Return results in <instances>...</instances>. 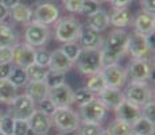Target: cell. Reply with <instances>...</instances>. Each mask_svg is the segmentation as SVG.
Listing matches in <instances>:
<instances>
[{"instance_id":"48","label":"cell","mask_w":155,"mask_h":135,"mask_svg":"<svg viewBox=\"0 0 155 135\" xmlns=\"http://www.w3.org/2000/svg\"><path fill=\"white\" fill-rule=\"evenodd\" d=\"M0 3H2L3 5H5L8 10H11V8H14L15 5L19 4L20 0H0Z\"/></svg>"},{"instance_id":"14","label":"cell","mask_w":155,"mask_h":135,"mask_svg":"<svg viewBox=\"0 0 155 135\" xmlns=\"http://www.w3.org/2000/svg\"><path fill=\"white\" fill-rule=\"evenodd\" d=\"M73 89L68 85L66 83L61 84V85L51 88L49 91V96L47 97L54 103L57 108L62 107H70L73 104Z\"/></svg>"},{"instance_id":"46","label":"cell","mask_w":155,"mask_h":135,"mask_svg":"<svg viewBox=\"0 0 155 135\" xmlns=\"http://www.w3.org/2000/svg\"><path fill=\"white\" fill-rule=\"evenodd\" d=\"M11 68H12V64H0V80L7 79Z\"/></svg>"},{"instance_id":"54","label":"cell","mask_w":155,"mask_h":135,"mask_svg":"<svg viewBox=\"0 0 155 135\" xmlns=\"http://www.w3.org/2000/svg\"><path fill=\"white\" fill-rule=\"evenodd\" d=\"M131 135H136V134H134V133H131Z\"/></svg>"},{"instance_id":"52","label":"cell","mask_w":155,"mask_h":135,"mask_svg":"<svg viewBox=\"0 0 155 135\" xmlns=\"http://www.w3.org/2000/svg\"><path fill=\"white\" fill-rule=\"evenodd\" d=\"M97 2H107V0H97Z\"/></svg>"},{"instance_id":"21","label":"cell","mask_w":155,"mask_h":135,"mask_svg":"<svg viewBox=\"0 0 155 135\" xmlns=\"http://www.w3.org/2000/svg\"><path fill=\"white\" fill-rule=\"evenodd\" d=\"M134 16L128 7L124 8H113L112 14L109 15V25L116 29H124L132 23Z\"/></svg>"},{"instance_id":"24","label":"cell","mask_w":155,"mask_h":135,"mask_svg":"<svg viewBox=\"0 0 155 135\" xmlns=\"http://www.w3.org/2000/svg\"><path fill=\"white\" fill-rule=\"evenodd\" d=\"M11 18L18 23H23V25H28L30 22H32V10L26 4L19 3L18 5H15L14 8L10 10Z\"/></svg>"},{"instance_id":"23","label":"cell","mask_w":155,"mask_h":135,"mask_svg":"<svg viewBox=\"0 0 155 135\" xmlns=\"http://www.w3.org/2000/svg\"><path fill=\"white\" fill-rule=\"evenodd\" d=\"M88 26L91 29L96 30L97 32H101L109 26V15L105 10H99L96 11L94 14L89 15L88 16Z\"/></svg>"},{"instance_id":"25","label":"cell","mask_w":155,"mask_h":135,"mask_svg":"<svg viewBox=\"0 0 155 135\" xmlns=\"http://www.w3.org/2000/svg\"><path fill=\"white\" fill-rule=\"evenodd\" d=\"M18 96V88L8 79L0 80V103L11 104Z\"/></svg>"},{"instance_id":"4","label":"cell","mask_w":155,"mask_h":135,"mask_svg":"<svg viewBox=\"0 0 155 135\" xmlns=\"http://www.w3.org/2000/svg\"><path fill=\"white\" fill-rule=\"evenodd\" d=\"M82 26L74 18H64L58 19L55 25V39L66 43V42H76L78 41L81 34Z\"/></svg>"},{"instance_id":"17","label":"cell","mask_w":155,"mask_h":135,"mask_svg":"<svg viewBox=\"0 0 155 135\" xmlns=\"http://www.w3.org/2000/svg\"><path fill=\"white\" fill-rule=\"evenodd\" d=\"M78 41L81 49H101L104 45L103 37L100 35V32L91 29L89 26L82 27Z\"/></svg>"},{"instance_id":"40","label":"cell","mask_w":155,"mask_h":135,"mask_svg":"<svg viewBox=\"0 0 155 135\" xmlns=\"http://www.w3.org/2000/svg\"><path fill=\"white\" fill-rule=\"evenodd\" d=\"M142 116L146 119H148L150 122H155V103L154 100H150L148 103H146L142 108Z\"/></svg>"},{"instance_id":"45","label":"cell","mask_w":155,"mask_h":135,"mask_svg":"<svg viewBox=\"0 0 155 135\" xmlns=\"http://www.w3.org/2000/svg\"><path fill=\"white\" fill-rule=\"evenodd\" d=\"M112 4L113 8H124V7H128L134 0H107Z\"/></svg>"},{"instance_id":"51","label":"cell","mask_w":155,"mask_h":135,"mask_svg":"<svg viewBox=\"0 0 155 135\" xmlns=\"http://www.w3.org/2000/svg\"><path fill=\"white\" fill-rule=\"evenodd\" d=\"M34 135H47V134H34Z\"/></svg>"},{"instance_id":"13","label":"cell","mask_w":155,"mask_h":135,"mask_svg":"<svg viewBox=\"0 0 155 135\" xmlns=\"http://www.w3.org/2000/svg\"><path fill=\"white\" fill-rule=\"evenodd\" d=\"M35 47L30 46L28 43H16L12 47V64L19 68H28L34 64Z\"/></svg>"},{"instance_id":"49","label":"cell","mask_w":155,"mask_h":135,"mask_svg":"<svg viewBox=\"0 0 155 135\" xmlns=\"http://www.w3.org/2000/svg\"><path fill=\"white\" fill-rule=\"evenodd\" d=\"M101 135H109V133H108L107 130H104V131H103V134H101Z\"/></svg>"},{"instance_id":"26","label":"cell","mask_w":155,"mask_h":135,"mask_svg":"<svg viewBox=\"0 0 155 135\" xmlns=\"http://www.w3.org/2000/svg\"><path fill=\"white\" fill-rule=\"evenodd\" d=\"M18 43L15 30L7 23H0V47H14Z\"/></svg>"},{"instance_id":"19","label":"cell","mask_w":155,"mask_h":135,"mask_svg":"<svg viewBox=\"0 0 155 135\" xmlns=\"http://www.w3.org/2000/svg\"><path fill=\"white\" fill-rule=\"evenodd\" d=\"M73 65L74 64L61 52V49H57L50 53V62H49V66H47L49 70L66 74V72H69Z\"/></svg>"},{"instance_id":"10","label":"cell","mask_w":155,"mask_h":135,"mask_svg":"<svg viewBox=\"0 0 155 135\" xmlns=\"http://www.w3.org/2000/svg\"><path fill=\"white\" fill-rule=\"evenodd\" d=\"M32 19H34V22L45 26L53 25L59 19V10L54 3L42 2L32 11Z\"/></svg>"},{"instance_id":"55","label":"cell","mask_w":155,"mask_h":135,"mask_svg":"<svg viewBox=\"0 0 155 135\" xmlns=\"http://www.w3.org/2000/svg\"><path fill=\"white\" fill-rule=\"evenodd\" d=\"M57 135H64V134H57Z\"/></svg>"},{"instance_id":"15","label":"cell","mask_w":155,"mask_h":135,"mask_svg":"<svg viewBox=\"0 0 155 135\" xmlns=\"http://www.w3.org/2000/svg\"><path fill=\"white\" fill-rule=\"evenodd\" d=\"M115 112H116V119H119L121 122H126L128 124H132L136 119H139L142 116L140 107L130 103L126 99L120 103V106L116 108Z\"/></svg>"},{"instance_id":"3","label":"cell","mask_w":155,"mask_h":135,"mask_svg":"<svg viewBox=\"0 0 155 135\" xmlns=\"http://www.w3.org/2000/svg\"><path fill=\"white\" fill-rule=\"evenodd\" d=\"M74 64H77V69L86 76L99 73L103 69L101 49H82Z\"/></svg>"},{"instance_id":"53","label":"cell","mask_w":155,"mask_h":135,"mask_svg":"<svg viewBox=\"0 0 155 135\" xmlns=\"http://www.w3.org/2000/svg\"><path fill=\"white\" fill-rule=\"evenodd\" d=\"M0 135H5V134H4V133H2V131H0Z\"/></svg>"},{"instance_id":"18","label":"cell","mask_w":155,"mask_h":135,"mask_svg":"<svg viewBox=\"0 0 155 135\" xmlns=\"http://www.w3.org/2000/svg\"><path fill=\"white\" fill-rule=\"evenodd\" d=\"M99 100L104 104L107 110H116L120 103L124 100V93L120 88H111L107 86L103 92L99 93Z\"/></svg>"},{"instance_id":"7","label":"cell","mask_w":155,"mask_h":135,"mask_svg":"<svg viewBox=\"0 0 155 135\" xmlns=\"http://www.w3.org/2000/svg\"><path fill=\"white\" fill-rule=\"evenodd\" d=\"M127 52L134 59H150L151 49L148 46L147 37L132 31L127 37Z\"/></svg>"},{"instance_id":"44","label":"cell","mask_w":155,"mask_h":135,"mask_svg":"<svg viewBox=\"0 0 155 135\" xmlns=\"http://www.w3.org/2000/svg\"><path fill=\"white\" fill-rule=\"evenodd\" d=\"M140 5L144 12L153 14L155 12V0H140Z\"/></svg>"},{"instance_id":"38","label":"cell","mask_w":155,"mask_h":135,"mask_svg":"<svg viewBox=\"0 0 155 135\" xmlns=\"http://www.w3.org/2000/svg\"><path fill=\"white\" fill-rule=\"evenodd\" d=\"M38 110H39L41 112H43L45 115L51 116L53 113H54V111L57 110V107L54 106V103H53L49 97H46V99H43L42 101L38 103Z\"/></svg>"},{"instance_id":"16","label":"cell","mask_w":155,"mask_h":135,"mask_svg":"<svg viewBox=\"0 0 155 135\" xmlns=\"http://www.w3.org/2000/svg\"><path fill=\"white\" fill-rule=\"evenodd\" d=\"M28 127L32 134H47L51 128V118L45 115L39 110H35L28 119Z\"/></svg>"},{"instance_id":"43","label":"cell","mask_w":155,"mask_h":135,"mask_svg":"<svg viewBox=\"0 0 155 135\" xmlns=\"http://www.w3.org/2000/svg\"><path fill=\"white\" fill-rule=\"evenodd\" d=\"M0 64H12V47H0Z\"/></svg>"},{"instance_id":"31","label":"cell","mask_w":155,"mask_h":135,"mask_svg":"<svg viewBox=\"0 0 155 135\" xmlns=\"http://www.w3.org/2000/svg\"><path fill=\"white\" fill-rule=\"evenodd\" d=\"M81 50H82L81 46H80V43H77V41L76 42H66V43H64V46L61 47V52L64 53L73 64L77 61Z\"/></svg>"},{"instance_id":"22","label":"cell","mask_w":155,"mask_h":135,"mask_svg":"<svg viewBox=\"0 0 155 135\" xmlns=\"http://www.w3.org/2000/svg\"><path fill=\"white\" fill-rule=\"evenodd\" d=\"M49 86L45 81H28L26 84V93H27L35 103H39L49 96Z\"/></svg>"},{"instance_id":"36","label":"cell","mask_w":155,"mask_h":135,"mask_svg":"<svg viewBox=\"0 0 155 135\" xmlns=\"http://www.w3.org/2000/svg\"><path fill=\"white\" fill-rule=\"evenodd\" d=\"M50 62V52H47L46 49H35V58L34 64L39 65V66L47 68Z\"/></svg>"},{"instance_id":"27","label":"cell","mask_w":155,"mask_h":135,"mask_svg":"<svg viewBox=\"0 0 155 135\" xmlns=\"http://www.w3.org/2000/svg\"><path fill=\"white\" fill-rule=\"evenodd\" d=\"M131 128H132V133L136 135H154V123L150 122L148 119L140 116L139 119H136L135 122L131 124Z\"/></svg>"},{"instance_id":"29","label":"cell","mask_w":155,"mask_h":135,"mask_svg":"<svg viewBox=\"0 0 155 135\" xmlns=\"http://www.w3.org/2000/svg\"><path fill=\"white\" fill-rule=\"evenodd\" d=\"M85 88L89 89L91 92H93L94 95H99L100 92H103L104 89L107 88V83H105V80H104L101 72L89 76L88 81H86V86H85Z\"/></svg>"},{"instance_id":"35","label":"cell","mask_w":155,"mask_h":135,"mask_svg":"<svg viewBox=\"0 0 155 135\" xmlns=\"http://www.w3.org/2000/svg\"><path fill=\"white\" fill-rule=\"evenodd\" d=\"M65 76L66 74L65 73H58V72H51L47 69V74L46 77H45V83H46V85L49 86V89L51 88H55V86L61 85V84L65 83Z\"/></svg>"},{"instance_id":"30","label":"cell","mask_w":155,"mask_h":135,"mask_svg":"<svg viewBox=\"0 0 155 135\" xmlns=\"http://www.w3.org/2000/svg\"><path fill=\"white\" fill-rule=\"evenodd\" d=\"M107 131L109 133V135H131L132 128H131V124H128V123L121 122L119 119H115L108 126Z\"/></svg>"},{"instance_id":"11","label":"cell","mask_w":155,"mask_h":135,"mask_svg":"<svg viewBox=\"0 0 155 135\" xmlns=\"http://www.w3.org/2000/svg\"><path fill=\"white\" fill-rule=\"evenodd\" d=\"M153 74L150 59H132L127 70L131 83H147Z\"/></svg>"},{"instance_id":"5","label":"cell","mask_w":155,"mask_h":135,"mask_svg":"<svg viewBox=\"0 0 155 135\" xmlns=\"http://www.w3.org/2000/svg\"><path fill=\"white\" fill-rule=\"evenodd\" d=\"M124 99L138 107H143L153 99V91L147 83H130L123 91Z\"/></svg>"},{"instance_id":"47","label":"cell","mask_w":155,"mask_h":135,"mask_svg":"<svg viewBox=\"0 0 155 135\" xmlns=\"http://www.w3.org/2000/svg\"><path fill=\"white\" fill-rule=\"evenodd\" d=\"M8 16H10V10L0 3V23H4Z\"/></svg>"},{"instance_id":"2","label":"cell","mask_w":155,"mask_h":135,"mask_svg":"<svg viewBox=\"0 0 155 135\" xmlns=\"http://www.w3.org/2000/svg\"><path fill=\"white\" fill-rule=\"evenodd\" d=\"M51 123L61 133L69 134L78 130L81 120H80L78 113L70 107H62L54 111V113L51 115Z\"/></svg>"},{"instance_id":"42","label":"cell","mask_w":155,"mask_h":135,"mask_svg":"<svg viewBox=\"0 0 155 135\" xmlns=\"http://www.w3.org/2000/svg\"><path fill=\"white\" fill-rule=\"evenodd\" d=\"M99 2L97 0H84L82 3V8H81V14L84 15H92L99 10Z\"/></svg>"},{"instance_id":"37","label":"cell","mask_w":155,"mask_h":135,"mask_svg":"<svg viewBox=\"0 0 155 135\" xmlns=\"http://www.w3.org/2000/svg\"><path fill=\"white\" fill-rule=\"evenodd\" d=\"M14 123H15V119L10 113H3L2 122H0V131L4 133L5 135H12Z\"/></svg>"},{"instance_id":"1","label":"cell","mask_w":155,"mask_h":135,"mask_svg":"<svg viewBox=\"0 0 155 135\" xmlns=\"http://www.w3.org/2000/svg\"><path fill=\"white\" fill-rule=\"evenodd\" d=\"M128 32L124 29H115L108 34L101 47V64L104 66L117 64L120 57L127 52Z\"/></svg>"},{"instance_id":"33","label":"cell","mask_w":155,"mask_h":135,"mask_svg":"<svg viewBox=\"0 0 155 135\" xmlns=\"http://www.w3.org/2000/svg\"><path fill=\"white\" fill-rule=\"evenodd\" d=\"M26 73H27L28 81H43L47 74V68L32 64L28 68H26Z\"/></svg>"},{"instance_id":"8","label":"cell","mask_w":155,"mask_h":135,"mask_svg":"<svg viewBox=\"0 0 155 135\" xmlns=\"http://www.w3.org/2000/svg\"><path fill=\"white\" fill-rule=\"evenodd\" d=\"M107 112H108V110H107V108L104 107V104L96 97L92 101H89V103L80 107L78 116H80V120L81 122L101 123L105 119Z\"/></svg>"},{"instance_id":"9","label":"cell","mask_w":155,"mask_h":135,"mask_svg":"<svg viewBox=\"0 0 155 135\" xmlns=\"http://www.w3.org/2000/svg\"><path fill=\"white\" fill-rule=\"evenodd\" d=\"M50 37L49 27L41 25L37 22H30L25 31V39L26 43H28L32 47H42L47 43Z\"/></svg>"},{"instance_id":"34","label":"cell","mask_w":155,"mask_h":135,"mask_svg":"<svg viewBox=\"0 0 155 135\" xmlns=\"http://www.w3.org/2000/svg\"><path fill=\"white\" fill-rule=\"evenodd\" d=\"M104 128L101 127L100 123H86L81 122L78 127L80 135H101Z\"/></svg>"},{"instance_id":"6","label":"cell","mask_w":155,"mask_h":135,"mask_svg":"<svg viewBox=\"0 0 155 135\" xmlns=\"http://www.w3.org/2000/svg\"><path fill=\"white\" fill-rule=\"evenodd\" d=\"M37 110V103L32 100L27 93L18 95L10 104V110L7 113H10L14 119L20 120H28L30 116Z\"/></svg>"},{"instance_id":"12","label":"cell","mask_w":155,"mask_h":135,"mask_svg":"<svg viewBox=\"0 0 155 135\" xmlns=\"http://www.w3.org/2000/svg\"><path fill=\"white\" fill-rule=\"evenodd\" d=\"M101 74H103L104 80H105L107 86H111V88H120L121 89V86L126 84V81L128 79L127 70L119 64L104 66L101 69Z\"/></svg>"},{"instance_id":"41","label":"cell","mask_w":155,"mask_h":135,"mask_svg":"<svg viewBox=\"0 0 155 135\" xmlns=\"http://www.w3.org/2000/svg\"><path fill=\"white\" fill-rule=\"evenodd\" d=\"M28 131H30V127H28V122L27 120L15 119L12 135H27Z\"/></svg>"},{"instance_id":"32","label":"cell","mask_w":155,"mask_h":135,"mask_svg":"<svg viewBox=\"0 0 155 135\" xmlns=\"http://www.w3.org/2000/svg\"><path fill=\"white\" fill-rule=\"evenodd\" d=\"M93 99H96V95L86 88H80L73 92V103L78 104L80 107L89 103V101H92Z\"/></svg>"},{"instance_id":"20","label":"cell","mask_w":155,"mask_h":135,"mask_svg":"<svg viewBox=\"0 0 155 135\" xmlns=\"http://www.w3.org/2000/svg\"><path fill=\"white\" fill-rule=\"evenodd\" d=\"M134 27H135V31L139 32L142 35H150L154 32V27H155V18L153 14L144 12V11H140L138 15H136L135 20H132Z\"/></svg>"},{"instance_id":"28","label":"cell","mask_w":155,"mask_h":135,"mask_svg":"<svg viewBox=\"0 0 155 135\" xmlns=\"http://www.w3.org/2000/svg\"><path fill=\"white\" fill-rule=\"evenodd\" d=\"M11 83L14 84L16 88H20V86H26V84L28 83V77L27 73H26V69L19 68V66H12L10 70V74L7 77Z\"/></svg>"},{"instance_id":"39","label":"cell","mask_w":155,"mask_h":135,"mask_svg":"<svg viewBox=\"0 0 155 135\" xmlns=\"http://www.w3.org/2000/svg\"><path fill=\"white\" fill-rule=\"evenodd\" d=\"M62 3H64V8L66 11L73 14H81L84 0H62Z\"/></svg>"},{"instance_id":"50","label":"cell","mask_w":155,"mask_h":135,"mask_svg":"<svg viewBox=\"0 0 155 135\" xmlns=\"http://www.w3.org/2000/svg\"><path fill=\"white\" fill-rule=\"evenodd\" d=\"M2 118H3V112L0 111V122H2Z\"/></svg>"}]
</instances>
